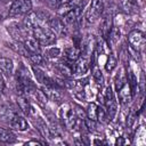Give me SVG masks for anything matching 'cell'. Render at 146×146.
<instances>
[{"label": "cell", "instance_id": "12", "mask_svg": "<svg viewBox=\"0 0 146 146\" xmlns=\"http://www.w3.org/2000/svg\"><path fill=\"white\" fill-rule=\"evenodd\" d=\"M9 125L15 129V130H18V131H25L27 128H29V123L22 116V115H18L17 113L14 114V116L10 119V121L8 122Z\"/></svg>", "mask_w": 146, "mask_h": 146}, {"label": "cell", "instance_id": "36", "mask_svg": "<svg viewBox=\"0 0 146 146\" xmlns=\"http://www.w3.org/2000/svg\"><path fill=\"white\" fill-rule=\"evenodd\" d=\"M63 0H49V2H51L52 5H58V3H62Z\"/></svg>", "mask_w": 146, "mask_h": 146}, {"label": "cell", "instance_id": "2", "mask_svg": "<svg viewBox=\"0 0 146 146\" xmlns=\"http://www.w3.org/2000/svg\"><path fill=\"white\" fill-rule=\"evenodd\" d=\"M32 34H33V38H35L41 46H51L56 42V39H57L56 34L49 27H46V26L34 27L32 30Z\"/></svg>", "mask_w": 146, "mask_h": 146}, {"label": "cell", "instance_id": "32", "mask_svg": "<svg viewBox=\"0 0 146 146\" xmlns=\"http://www.w3.org/2000/svg\"><path fill=\"white\" fill-rule=\"evenodd\" d=\"M97 120L100 121L102 123H105V122L110 121L106 110L103 108V107H100V106H98V110H97Z\"/></svg>", "mask_w": 146, "mask_h": 146}, {"label": "cell", "instance_id": "15", "mask_svg": "<svg viewBox=\"0 0 146 146\" xmlns=\"http://www.w3.org/2000/svg\"><path fill=\"white\" fill-rule=\"evenodd\" d=\"M90 64H89V59L88 58H84L82 56H80L75 62H74V67H73V71H74V74H84L88 68H89Z\"/></svg>", "mask_w": 146, "mask_h": 146}, {"label": "cell", "instance_id": "13", "mask_svg": "<svg viewBox=\"0 0 146 146\" xmlns=\"http://www.w3.org/2000/svg\"><path fill=\"white\" fill-rule=\"evenodd\" d=\"M120 8L123 13L128 15L136 14L139 9L137 0H120Z\"/></svg>", "mask_w": 146, "mask_h": 146}, {"label": "cell", "instance_id": "34", "mask_svg": "<svg viewBox=\"0 0 146 146\" xmlns=\"http://www.w3.org/2000/svg\"><path fill=\"white\" fill-rule=\"evenodd\" d=\"M3 89H5V81H3V78H2V75L0 73V95L3 91Z\"/></svg>", "mask_w": 146, "mask_h": 146}, {"label": "cell", "instance_id": "18", "mask_svg": "<svg viewBox=\"0 0 146 146\" xmlns=\"http://www.w3.org/2000/svg\"><path fill=\"white\" fill-rule=\"evenodd\" d=\"M125 78H127V83L129 84V88L131 90L132 97H135L137 95V91H138V80H137V76L135 75V73L132 72V70L130 67H128Z\"/></svg>", "mask_w": 146, "mask_h": 146}, {"label": "cell", "instance_id": "9", "mask_svg": "<svg viewBox=\"0 0 146 146\" xmlns=\"http://www.w3.org/2000/svg\"><path fill=\"white\" fill-rule=\"evenodd\" d=\"M49 29L56 34V36H66L67 35V27L64 21L59 17H51L50 21L48 22Z\"/></svg>", "mask_w": 146, "mask_h": 146}, {"label": "cell", "instance_id": "4", "mask_svg": "<svg viewBox=\"0 0 146 146\" xmlns=\"http://www.w3.org/2000/svg\"><path fill=\"white\" fill-rule=\"evenodd\" d=\"M103 94H104V105L106 106V112H107L108 119H110V121H112L115 119V116L117 114V103L115 100L112 87L108 86Z\"/></svg>", "mask_w": 146, "mask_h": 146}, {"label": "cell", "instance_id": "8", "mask_svg": "<svg viewBox=\"0 0 146 146\" xmlns=\"http://www.w3.org/2000/svg\"><path fill=\"white\" fill-rule=\"evenodd\" d=\"M7 31L14 38L15 41H19V42H23L27 38V32H29V30L24 26L23 23L22 24L21 23H10L7 26Z\"/></svg>", "mask_w": 146, "mask_h": 146}, {"label": "cell", "instance_id": "7", "mask_svg": "<svg viewBox=\"0 0 146 146\" xmlns=\"http://www.w3.org/2000/svg\"><path fill=\"white\" fill-rule=\"evenodd\" d=\"M128 41H129L130 48L140 52V50L144 49L145 43H146L145 34L140 30H133L128 34Z\"/></svg>", "mask_w": 146, "mask_h": 146}, {"label": "cell", "instance_id": "26", "mask_svg": "<svg viewBox=\"0 0 146 146\" xmlns=\"http://www.w3.org/2000/svg\"><path fill=\"white\" fill-rule=\"evenodd\" d=\"M125 83H127V78H125L124 73H122V70H121V71L115 75V79H114V86H115L116 91H119Z\"/></svg>", "mask_w": 146, "mask_h": 146}, {"label": "cell", "instance_id": "31", "mask_svg": "<svg viewBox=\"0 0 146 146\" xmlns=\"http://www.w3.org/2000/svg\"><path fill=\"white\" fill-rule=\"evenodd\" d=\"M29 59L31 60L32 64H34L36 66H41L44 64V57L41 54H31L29 56Z\"/></svg>", "mask_w": 146, "mask_h": 146}, {"label": "cell", "instance_id": "11", "mask_svg": "<svg viewBox=\"0 0 146 146\" xmlns=\"http://www.w3.org/2000/svg\"><path fill=\"white\" fill-rule=\"evenodd\" d=\"M82 8L83 7H74L71 10H68L66 14H64L62 16L63 17L62 19L64 21V23L65 24H74V23H76L81 17Z\"/></svg>", "mask_w": 146, "mask_h": 146}, {"label": "cell", "instance_id": "28", "mask_svg": "<svg viewBox=\"0 0 146 146\" xmlns=\"http://www.w3.org/2000/svg\"><path fill=\"white\" fill-rule=\"evenodd\" d=\"M137 117H138V110H136L135 107H132V108L129 111L128 116H127V127H128V128H131V127L135 124Z\"/></svg>", "mask_w": 146, "mask_h": 146}, {"label": "cell", "instance_id": "10", "mask_svg": "<svg viewBox=\"0 0 146 146\" xmlns=\"http://www.w3.org/2000/svg\"><path fill=\"white\" fill-rule=\"evenodd\" d=\"M41 90L47 96V98L52 100V102L59 103L64 98V95L62 92V88L57 84H55V86H42Z\"/></svg>", "mask_w": 146, "mask_h": 146}, {"label": "cell", "instance_id": "27", "mask_svg": "<svg viewBox=\"0 0 146 146\" xmlns=\"http://www.w3.org/2000/svg\"><path fill=\"white\" fill-rule=\"evenodd\" d=\"M59 56H60V49L56 47H50L46 49L43 57L49 58V59H55V58H58Z\"/></svg>", "mask_w": 146, "mask_h": 146}, {"label": "cell", "instance_id": "35", "mask_svg": "<svg viewBox=\"0 0 146 146\" xmlns=\"http://www.w3.org/2000/svg\"><path fill=\"white\" fill-rule=\"evenodd\" d=\"M124 144V140H123V137H119L116 139V145H123Z\"/></svg>", "mask_w": 146, "mask_h": 146}, {"label": "cell", "instance_id": "20", "mask_svg": "<svg viewBox=\"0 0 146 146\" xmlns=\"http://www.w3.org/2000/svg\"><path fill=\"white\" fill-rule=\"evenodd\" d=\"M113 26V19H112V16L111 15H106L102 23H100V33H102V36L106 40L110 32H111V29Z\"/></svg>", "mask_w": 146, "mask_h": 146}, {"label": "cell", "instance_id": "21", "mask_svg": "<svg viewBox=\"0 0 146 146\" xmlns=\"http://www.w3.org/2000/svg\"><path fill=\"white\" fill-rule=\"evenodd\" d=\"M25 48L30 51V54H40V43L38 42V40L33 36H27L24 41H23Z\"/></svg>", "mask_w": 146, "mask_h": 146}, {"label": "cell", "instance_id": "33", "mask_svg": "<svg viewBox=\"0 0 146 146\" xmlns=\"http://www.w3.org/2000/svg\"><path fill=\"white\" fill-rule=\"evenodd\" d=\"M92 78L95 79V81L99 84V83H102V81H103V75H102V72H100V70L97 67V65L95 64V65H92Z\"/></svg>", "mask_w": 146, "mask_h": 146}, {"label": "cell", "instance_id": "30", "mask_svg": "<svg viewBox=\"0 0 146 146\" xmlns=\"http://www.w3.org/2000/svg\"><path fill=\"white\" fill-rule=\"evenodd\" d=\"M97 110H98V106L95 104V103H90L87 107V117L91 119V120H97Z\"/></svg>", "mask_w": 146, "mask_h": 146}, {"label": "cell", "instance_id": "25", "mask_svg": "<svg viewBox=\"0 0 146 146\" xmlns=\"http://www.w3.org/2000/svg\"><path fill=\"white\" fill-rule=\"evenodd\" d=\"M120 36H121V31H120V29L116 27V26H112L111 32H110V34H108V36H107L106 40H108V43L115 44V43L120 40Z\"/></svg>", "mask_w": 146, "mask_h": 146}, {"label": "cell", "instance_id": "3", "mask_svg": "<svg viewBox=\"0 0 146 146\" xmlns=\"http://www.w3.org/2000/svg\"><path fill=\"white\" fill-rule=\"evenodd\" d=\"M59 116H60V119H62V121L66 128H68V129L76 128L79 120H78V116H76L74 108L70 104H64L60 106Z\"/></svg>", "mask_w": 146, "mask_h": 146}, {"label": "cell", "instance_id": "1", "mask_svg": "<svg viewBox=\"0 0 146 146\" xmlns=\"http://www.w3.org/2000/svg\"><path fill=\"white\" fill-rule=\"evenodd\" d=\"M51 16L42 10H36V11H30L29 14L25 15L23 24L27 30H33L34 27L38 26H46L48 25V22L50 21Z\"/></svg>", "mask_w": 146, "mask_h": 146}, {"label": "cell", "instance_id": "24", "mask_svg": "<svg viewBox=\"0 0 146 146\" xmlns=\"http://www.w3.org/2000/svg\"><path fill=\"white\" fill-rule=\"evenodd\" d=\"M15 140H16V136L11 130L0 127V141L1 143H14Z\"/></svg>", "mask_w": 146, "mask_h": 146}, {"label": "cell", "instance_id": "6", "mask_svg": "<svg viewBox=\"0 0 146 146\" xmlns=\"http://www.w3.org/2000/svg\"><path fill=\"white\" fill-rule=\"evenodd\" d=\"M103 10H104V5L102 0H91L89 8L86 11V21L89 24L96 22L100 17Z\"/></svg>", "mask_w": 146, "mask_h": 146}, {"label": "cell", "instance_id": "22", "mask_svg": "<svg viewBox=\"0 0 146 146\" xmlns=\"http://www.w3.org/2000/svg\"><path fill=\"white\" fill-rule=\"evenodd\" d=\"M0 71L6 75H11L14 72V63L10 58L0 57Z\"/></svg>", "mask_w": 146, "mask_h": 146}, {"label": "cell", "instance_id": "16", "mask_svg": "<svg viewBox=\"0 0 146 146\" xmlns=\"http://www.w3.org/2000/svg\"><path fill=\"white\" fill-rule=\"evenodd\" d=\"M117 95H119V102L121 105H127L131 102L132 99V94H131V90L129 88V84L125 83L119 91H117Z\"/></svg>", "mask_w": 146, "mask_h": 146}, {"label": "cell", "instance_id": "19", "mask_svg": "<svg viewBox=\"0 0 146 146\" xmlns=\"http://www.w3.org/2000/svg\"><path fill=\"white\" fill-rule=\"evenodd\" d=\"M16 102H17L18 108H19L24 114H26V115H32V113H33V107H32V105L30 104V102H29V99H27L26 97H24V96H22V95H18Z\"/></svg>", "mask_w": 146, "mask_h": 146}, {"label": "cell", "instance_id": "5", "mask_svg": "<svg viewBox=\"0 0 146 146\" xmlns=\"http://www.w3.org/2000/svg\"><path fill=\"white\" fill-rule=\"evenodd\" d=\"M32 10V1L31 0H14L8 15L10 17L19 16V15H26Z\"/></svg>", "mask_w": 146, "mask_h": 146}, {"label": "cell", "instance_id": "17", "mask_svg": "<svg viewBox=\"0 0 146 146\" xmlns=\"http://www.w3.org/2000/svg\"><path fill=\"white\" fill-rule=\"evenodd\" d=\"M15 113L16 112L13 110V107L8 103H6V102H3V100L0 99V117L2 120L9 122L10 119L14 116Z\"/></svg>", "mask_w": 146, "mask_h": 146}, {"label": "cell", "instance_id": "14", "mask_svg": "<svg viewBox=\"0 0 146 146\" xmlns=\"http://www.w3.org/2000/svg\"><path fill=\"white\" fill-rule=\"evenodd\" d=\"M80 56H81L80 48L79 47H75V46L67 47L63 51V59L68 60V62H72V63H74Z\"/></svg>", "mask_w": 146, "mask_h": 146}, {"label": "cell", "instance_id": "29", "mask_svg": "<svg viewBox=\"0 0 146 146\" xmlns=\"http://www.w3.org/2000/svg\"><path fill=\"white\" fill-rule=\"evenodd\" d=\"M116 64H117L116 57L114 56V54H110L108 57H107L106 64H105V70H106L107 72H112V71L116 67Z\"/></svg>", "mask_w": 146, "mask_h": 146}, {"label": "cell", "instance_id": "23", "mask_svg": "<svg viewBox=\"0 0 146 146\" xmlns=\"http://www.w3.org/2000/svg\"><path fill=\"white\" fill-rule=\"evenodd\" d=\"M34 125H35V128L38 129V131H39L43 137H47V138H50V137H51L49 127H48L40 117H36V120L34 119Z\"/></svg>", "mask_w": 146, "mask_h": 146}]
</instances>
